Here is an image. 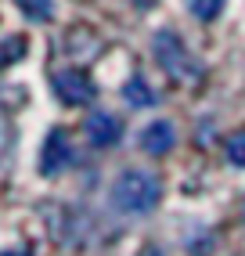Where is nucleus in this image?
<instances>
[{
	"label": "nucleus",
	"mask_w": 245,
	"mask_h": 256,
	"mask_svg": "<svg viewBox=\"0 0 245 256\" xmlns=\"http://www.w3.org/2000/svg\"><path fill=\"white\" fill-rule=\"evenodd\" d=\"M159 195H162V188L155 180V174H148V170H126V174H119V180L112 184L116 210L130 213V216L152 213L159 206Z\"/></svg>",
	"instance_id": "nucleus-1"
},
{
	"label": "nucleus",
	"mask_w": 245,
	"mask_h": 256,
	"mask_svg": "<svg viewBox=\"0 0 245 256\" xmlns=\"http://www.w3.org/2000/svg\"><path fill=\"white\" fill-rule=\"evenodd\" d=\"M173 141H177V134H173V126L166 123V119H155V123H148L141 130V148L148 152V156H166V152L173 148Z\"/></svg>",
	"instance_id": "nucleus-4"
},
{
	"label": "nucleus",
	"mask_w": 245,
	"mask_h": 256,
	"mask_svg": "<svg viewBox=\"0 0 245 256\" xmlns=\"http://www.w3.org/2000/svg\"><path fill=\"white\" fill-rule=\"evenodd\" d=\"M72 159V148H68V138L62 130H54L47 138V144H44V156H40V170L44 174H58V170Z\"/></svg>",
	"instance_id": "nucleus-5"
},
{
	"label": "nucleus",
	"mask_w": 245,
	"mask_h": 256,
	"mask_svg": "<svg viewBox=\"0 0 245 256\" xmlns=\"http://www.w3.org/2000/svg\"><path fill=\"white\" fill-rule=\"evenodd\" d=\"M155 54H159V62L166 65V69H173V72H191L188 69V54H184V47H180V40L173 36V32H159L155 36Z\"/></svg>",
	"instance_id": "nucleus-6"
},
{
	"label": "nucleus",
	"mask_w": 245,
	"mask_h": 256,
	"mask_svg": "<svg viewBox=\"0 0 245 256\" xmlns=\"http://www.w3.org/2000/svg\"><path fill=\"white\" fill-rule=\"evenodd\" d=\"M0 256H26V252H0Z\"/></svg>",
	"instance_id": "nucleus-11"
},
{
	"label": "nucleus",
	"mask_w": 245,
	"mask_h": 256,
	"mask_svg": "<svg viewBox=\"0 0 245 256\" xmlns=\"http://www.w3.org/2000/svg\"><path fill=\"white\" fill-rule=\"evenodd\" d=\"M119 134H122L119 119L108 116V112H94L90 119H86V138H90V144H98V148L116 144V141H119Z\"/></svg>",
	"instance_id": "nucleus-3"
},
{
	"label": "nucleus",
	"mask_w": 245,
	"mask_h": 256,
	"mask_svg": "<svg viewBox=\"0 0 245 256\" xmlns=\"http://www.w3.org/2000/svg\"><path fill=\"white\" fill-rule=\"evenodd\" d=\"M54 90L65 105H86L94 98V80L80 69H65V72L54 76Z\"/></svg>",
	"instance_id": "nucleus-2"
},
{
	"label": "nucleus",
	"mask_w": 245,
	"mask_h": 256,
	"mask_svg": "<svg viewBox=\"0 0 245 256\" xmlns=\"http://www.w3.org/2000/svg\"><path fill=\"white\" fill-rule=\"evenodd\" d=\"M122 94H126L130 105H152V101H155V94L148 90V83H144V80H130Z\"/></svg>",
	"instance_id": "nucleus-7"
},
{
	"label": "nucleus",
	"mask_w": 245,
	"mask_h": 256,
	"mask_svg": "<svg viewBox=\"0 0 245 256\" xmlns=\"http://www.w3.org/2000/svg\"><path fill=\"white\" fill-rule=\"evenodd\" d=\"M18 8L29 14V18H50V0H18Z\"/></svg>",
	"instance_id": "nucleus-10"
},
{
	"label": "nucleus",
	"mask_w": 245,
	"mask_h": 256,
	"mask_svg": "<svg viewBox=\"0 0 245 256\" xmlns=\"http://www.w3.org/2000/svg\"><path fill=\"white\" fill-rule=\"evenodd\" d=\"M227 162L245 166V130H242V134H231V138H227Z\"/></svg>",
	"instance_id": "nucleus-9"
},
{
	"label": "nucleus",
	"mask_w": 245,
	"mask_h": 256,
	"mask_svg": "<svg viewBox=\"0 0 245 256\" xmlns=\"http://www.w3.org/2000/svg\"><path fill=\"white\" fill-rule=\"evenodd\" d=\"M220 8H224V0H188V11L195 14V18H202V22L216 18Z\"/></svg>",
	"instance_id": "nucleus-8"
}]
</instances>
